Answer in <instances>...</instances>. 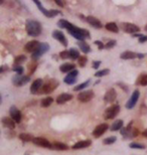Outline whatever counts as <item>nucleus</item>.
Instances as JSON below:
<instances>
[{
    "label": "nucleus",
    "instance_id": "nucleus-1",
    "mask_svg": "<svg viewBox=\"0 0 147 155\" xmlns=\"http://www.w3.org/2000/svg\"><path fill=\"white\" fill-rule=\"evenodd\" d=\"M68 33L73 36V38H77L78 40H83V41H85L86 38H91V35H90V31L87 29H84V28H79V27H77L76 25H72L68 27L67 29Z\"/></svg>",
    "mask_w": 147,
    "mask_h": 155
},
{
    "label": "nucleus",
    "instance_id": "nucleus-2",
    "mask_svg": "<svg viewBox=\"0 0 147 155\" xmlns=\"http://www.w3.org/2000/svg\"><path fill=\"white\" fill-rule=\"evenodd\" d=\"M25 29L27 35L30 36H38L42 31V26L40 22L36 20H32L29 19L26 21V25H25Z\"/></svg>",
    "mask_w": 147,
    "mask_h": 155
},
{
    "label": "nucleus",
    "instance_id": "nucleus-3",
    "mask_svg": "<svg viewBox=\"0 0 147 155\" xmlns=\"http://www.w3.org/2000/svg\"><path fill=\"white\" fill-rule=\"evenodd\" d=\"M58 85H59V83L58 80H55V79L48 80L45 84H43L39 94H49V93H52L58 88Z\"/></svg>",
    "mask_w": 147,
    "mask_h": 155
},
{
    "label": "nucleus",
    "instance_id": "nucleus-4",
    "mask_svg": "<svg viewBox=\"0 0 147 155\" xmlns=\"http://www.w3.org/2000/svg\"><path fill=\"white\" fill-rule=\"evenodd\" d=\"M119 112H120V106L117 104L113 105V106H111V107H109L106 109L103 117H104L105 120H111V119H113V118L116 117L119 114Z\"/></svg>",
    "mask_w": 147,
    "mask_h": 155
},
{
    "label": "nucleus",
    "instance_id": "nucleus-5",
    "mask_svg": "<svg viewBox=\"0 0 147 155\" xmlns=\"http://www.w3.org/2000/svg\"><path fill=\"white\" fill-rule=\"evenodd\" d=\"M48 49H49V45H48V43L42 42L38 48H37L36 51H34L33 54H31V58H32V61H37L40 57H42V55L45 54Z\"/></svg>",
    "mask_w": 147,
    "mask_h": 155
},
{
    "label": "nucleus",
    "instance_id": "nucleus-6",
    "mask_svg": "<svg viewBox=\"0 0 147 155\" xmlns=\"http://www.w3.org/2000/svg\"><path fill=\"white\" fill-rule=\"evenodd\" d=\"M33 2L35 3V5L37 6V8H38L39 10L42 12L43 15H45V16H46V17H48V18L55 17V16H57L58 14L61 13V12H59L58 10H55V9H51V10H46V9L42 6V3H40V2L38 1V0H34Z\"/></svg>",
    "mask_w": 147,
    "mask_h": 155
},
{
    "label": "nucleus",
    "instance_id": "nucleus-7",
    "mask_svg": "<svg viewBox=\"0 0 147 155\" xmlns=\"http://www.w3.org/2000/svg\"><path fill=\"white\" fill-rule=\"evenodd\" d=\"M30 81L29 76H24V75H15L12 78V84L15 87H21L26 85Z\"/></svg>",
    "mask_w": 147,
    "mask_h": 155
},
{
    "label": "nucleus",
    "instance_id": "nucleus-8",
    "mask_svg": "<svg viewBox=\"0 0 147 155\" xmlns=\"http://www.w3.org/2000/svg\"><path fill=\"white\" fill-rule=\"evenodd\" d=\"M121 29L127 33H133V35H135V33H137L140 30V28L136 25V24L129 23V22H122Z\"/></svg>",
    "mask_w": 147,
    "mask_h": 155
},
{
    "label": "nucleus",
    "instance_id": "nucleus-9",
    "mask_svg": "<svg viewBox=\"0 0 147 155\" xmlns=\"http://www.w3.org/2000/svg\"><path fill=\"white\" fill-rule=\"evenodd\" d=\"M94 96H95V94L91 90H89V91H83L79 93V95H78V100L82 102V103H87V102H90L92 100Z\"/></svg>",
    "mask_w": 147,
    "mask_h": 155
},
{
    "label": "nucleus",
    "instance_id": "nucleus-10",
    "mask_svg": "<svg viewBox=\"0 0 147 155\" xmlns=\"http://www.w3.org/2000/svg\"><path fill=\"white\" fill-rule=\"evenodd\" d=\"M139 96H140V92L138 90H135V91L133 92V94L131 95L130 99L128 100V102L126 103V108L127 109H133L134 107H135V105L137 104V102H138V99H139Z\"/></svg>",
    "mask_w": 147,
    "mask_h": 155
},
{
    "label": "nucleus",
    "instance_id": "nucleus-11",
    "mask_svg": "<svg viewBox=\"0 0 147 155\" xmlns=\"http://www.w3.org/2000/svg\"><path fill=\"white\" fill-rule=\"evenodd\" d=\"M32 142L35 145H37V146H40V147H43V148H48V149H52V144L43 137H35L33 139Z\"/></svg>",
    "mask_w": 147,
    "mask_h": 155
},
{
    "label": "nucleus",
    "instance_id": "nucleus-12",
    "mask_svg": "<svg viewBox=\"0 0 147 155\" xmlns=\"http://www.w3.org/2000/svg\"><path fill=\"white\" fill-rule=\"evenodd\" d=\"M109 128L108 124L107 123H103V124H100V125H98L96 127L95 129H94L93 131V136L96 138L98 137H101V136L104 134V133L107 131V129Z\"/></svg>",
    "mask_w": 147,
    "mask_h": 155
},
{
    "label": "nucleus",
    "instance_id": "nucleus-13",
    "mask_svg": "<svg viewBox=\"0 0 147 155\" xmlns=\"http://www.w3.org/2000/svg\"><path fill=\"white\" fill-rule=\"evenodd\" d=\"M43 86V82L42 79H36L34 82L32 83V85L30 86V93L33 95L35 94H39L40 90H42Z\"/></svg>",
    "mask_w": 147,
    "mask_h": 155
},
{
    "label": "nucleus",
    "instance_id": "nucleus-14",
    "mask_svg": "<svg viewBox=\"0 0 147 155\" xmlns=\"http://www.w3.org/2000/svg\"><path fill=\"white\" fill-rule=\"evenodd\" d=\"M52 38L58 40L64 46H68V39L65 36L64 32H62L61 30H54L52 31Z\"/></svg>",
    "mask_w": 147,
    "mask_h": 155
},
{
    "label": "nucleus",
    "instance_id": "nucleus-15",
    "mask_svg": "<svg viewBox=\"0 0 147 155\" xmlns=\"http://www.w3.org/2000/svg\"><path fill=\"white\" fill-rule=\"evenodd\" d=\"M9 114H10L11 119L13 120L15 123H19L20 121H21V113H20V111L18 110L15 106H11L10 107Z\"/></svg>",
    "mask_w": 147,
    "mask_h": 155
},
{
    "label": "nucleus",
    "instance_id": "nucleus-16",
    "mask_svg": "<svg viewBox=\"0 0 147 155\" xmlns=\"http://www.w3.org/2000/svg\"><path fill=\"white\" fill-rule=\"evenodd\" d=\"M117 98V93L114 89H110L108 90L107 93L104 96V101L106 103H113V102L116 100Z\"/></svg>",
    "mask_w": 147,
    "mask_h": 155
},
{
    "label": "nucleus",
    "instance_id": "nucleus-17",
    "mask_svg": "<svg viewBox=\"0 0 147 155\" xmlns=\"http://www.w3.org/2000/svg\"><path fill=\"white\" fill-rule=\"evenodd\" d=\"M78 75H79V72L77 70H75L73 72H71L68 75H67V77L64 79V82L65 84H68V85H73V84L76 83Z\"/></svg>",
    "mask_w": 147,
    "mask_h": 155
},
{
    "label": "nucleus",
    "instance_id": "nucleus-18",
    "mask_svg": "<svg viewBox=\"0 0 147 155\" xmlns=\"http://www.w3.org/2000/svg\"><path fill=\"white\" fill-rule=\"evenodd\" d=\"M40 42H38L37 40H31V41H28L24 46V49H25L26 52H31V54H33L34 51H36L37 48L39 46Z\"/></svg>",
    "mask_w": 147,
    "mask_h": 155
},
{
    "label": "nucleus",
    "instance_id": "nucleus-19",
    "mask_svg": "<svg viewBox=\"0 0 147 155\" xmlns=\"http://www.w3.org/2000/svg\"><path fill=\"white\" fill-rule=\"evenodd\" d=\"M72 99H73V95L71 94H67V93H64V94H61L57 98V103L58 104H65L67 103V102L71 101Z\"/></svg>",
    "mask_w": 147,
    "mask_h": 155
},
{
    "label": "nucleus",
    "instance_id": "nucleus-20",
    "mask_svg": "<svg viewBox=\"0 0 147 155\" xmlns=\"http://www.w3.org/2000/svg\"><path fill=\"white\" fill-rule=\"evenodd\" d=\"M87 18V21L92 25L93 27H95V28H102L103 25H102V23H101V21H100L99 19H97L96 17H94V16H88V17H86Z\"/></svg>",
    "mask_w": 147,
    "mask_h": 155
},
{
    "label": "nucleus",
    "instance_id": "nucleus-21",
    "mask_svg": "<svg viewBox=\"0 0 147 155\" xmlns=\"http://www.w3.org/2000/svg\"><path fill=\"white\" fill-rule=\"evenodd\" d=\"M120 58L122 60H133V58H138V54L130 51H126L122 52Z\"/></svg>",
    "mask_w": 147,
    "mask_h": 155
},
{
    "label": "nucleus",
    "instance_id": "nucleus-22",
    "mask_svg": "<svg viewBox=\"0 0 147 155\" xmlns=\"http://www.w3.org/2000/svg\"><path fill=\"white\" fill-rule=\"evenodd\" d=\"M2 124H3V126L7 129H14L15 128V122L11 119V118L3 117L2 118Z\"/></svg>",
    "mask_w": 147,
    "mask_h": 155
},
{
    "label": "nucleus",
    "instance_id": "nucleus-23",
    "mask_svg": "<svg viewBox=\"0 0 147 155\" xmlns=\"http://www.w3.org/2000/svg\"><path fill=\"white\" fill-rule=\"evenodd\" d=\"M75 64H70V63H65L64 64H62L61 67H59V71H61L62 73H68L70 74L71 72H73L75 71Z\"/></svg>",
    "mask_w": 147,
    "mask_h": 155
},
{
    "label": "nucleus",
    "instance_id": "nucleus-24",
    "mask_svg": "<svg viewBox=\"0 0 147 155\" xmlns=\"http://www.w3.org/2000/svg\"><path fill=\"white\" fill-rule=\"evenodd\" d=\"M92 144L91 140H84V141H79L73 146V149H84V148L89 147Z\"/></svg>",
    "mask_w": 147,
    "mask_h": 155
},
{
    "label": "nucleus",
    "instance_id": "nucleus-25",
    "mask_svg": "<svg viewBox=\"0 0 147 155\" xmlns=\"http://www.w3.org/2000/svg\"><path fill=\"white\" fill-rule=\"evenodd\" d=\"M78 45H79V48H81V51H82L84 54H88V52H91V48L90 45L87 43L86 41H83V40H80V41H78Z\"/></svg>",
    "mask_w": 147,
    "mask_h": 155
},
{
    "label": "nucleus",
    "instance_id": "nucleus-26",
    "mask_svg": "<svg viewBox=\"0 0 147 155\" xmlns=\"http://www.w3.org/2000/svg\"><path fill=\"white\" fill-rule=\"evenodd\" d=\"M135 84L139 86H147V74H141L138 79L136 80Z\"/></svg>",
    "mask_w": 147,
    "mask_h": 155
},
{
    "label": "nucleus",
    "instance_id": "nucleus-27",
    "mask_svg": "<svg viewBox=\"0 0 147 155\" xmlns=\"http://www.w3.org/2000/svg\"><path fill=\"white\" fill-rule=\"evenodd\" d=\"M105 27H106V29L111 32H116V33L119 32V27L115 22H108L105 25Z\"/></svg>",
    "mask_w": 147,
    "mask_h": 155
},
{
    "label": "nucleus",
    "instance_id": "nucleus-28",
    "mask_svg": "<svg viewBox=\"0 0 147 155\" xmlns=\"http://www.w3.org/2000/svg\"><path fill=\"white\" fill-rule=\"evenodd\" d=\"M52 149L62 151V150H68V145L61 143V142H55V143H52Z\"/></svg>",
    "mask_w": 147,
    "mask_h": 155
},
{
    "label": "nucleus",
    "instance_id": "nucleus-29",
    "mask_svg": "<svg viewBox=\"0 0 147 155\" xmlns=\"http://www.w3.org/2000/svg\"><path fill=\"white\" fill-rule=\"evenodd\" d=\"M122 127H123V121L122 120H116L113 123V125L111 126V130L112 131H118V130H121Z\"/></svg>",
    "mask_w": 147,
    "mask_h": 155
},
{
    "label": "nucleus",
    "instance_id": "nucleus-30",
    "mask_svg": "<svg viewBox=\"0 0 147 155\" xmlns=\"http://www.w3.org/2000/svg\"><path fill=\"white\" fill-rule=\"evenodd\" d=\"M26 61V57L23 54L17 55V57L14 58V66H20L21 64L24 63Z\"/></svg>",
    "mask_w": 147,
    "mask_h": 155
},
{
    "label": "nucleus",
    "instance_id": "nucleus-31",
    "mask_svg": "<svg viewBox=\"0 0 147 155\" xmlns=\"http://www.w3.org/2000/svg\"><path fill=\"white\" fill-rule=\"evenodd\" d=\"M19 139L23 142H30V141H33L34 138L30 134H27V133H21L19 135Z\"/></svg>",
    "mask_w": 147,
    "mask_h": 155
},
{
    "label": "nucleus",
    "instance_id": "nucleus-32",
    "mask_svg": "<svg viewBox=\"0 0 147 155\" xmlns=\"http://www.w3.org/2000/svg\"><path fill=\"white\" fill-rule=\"evenodd\" d=\"M68 51H70L71 60L76 61V60H79L80 58V52H79V51H77L76 48H71Z\"/></svg>",
    "mask_w": 147,
    "mask_h": 155
},
{
    "label": "nucleus",
    "instance_id": "nucleus-33",
    "mask_svg": "<svg viewBox=\"0 0 147 155\" xmlns=\"http://www.w3.org/2000/svg\"><path fill=\"white\" fill-rule=\"evenodd\" d=\"M89 85H90V80L86 81V82H84V83H82V84H80V85L76 86V87L74 88V91H76V92L83 91V90H84V89H86Z\"/></svg>",
    "mask_w": 147,
    "mask_h": 155
},
{
    "label": "nucleus",
    "instance_id": "nucleus-34",
    "mask_svg": "<svg viewBox=\"0 0 147 155\" xmlns=\"http://www.w3.org/2000/svg\"><path fill=\"white\" fill-rule=\"evenodd\" d=\"M52 102H54V99H52V97H46V98L42 100V106L45 107V108H48L52 104Z\"/></svg>",
    "mask_w": 147,
    "mask_h": 155
},
{
    "label": "nucleus",
    "instance_id": "nucleus-35",
    "mask_svg": "<svg viewBox=\"0 0 147 155\" xmlns=\"http://www.w3.org/2000/svg\"><path fill=\"white\" fill-rule=\"evenodd\" d=\"M71 25H72V23H70L68 20H65V19L58 20V26H59L61 28H65V29H68Z\"/></svg>",
    "mask_w": 147,
    "mask_h": 155
},
{
    "label": "nucleus",
    "instance_id": "nucleus-36",
    "mask_svg": "<svg viewBox=\"0 0 147 155\" xmlns=\"http://www.w3.org/2000/svg\"><path fill=\"white\" fill-rule=\"evenodd\" d=\"M129 147L132 148V149H145L146 148L145 145H143L141 143H137V142H132V143H130Z\"/></svg>",
    "mask_w": 147,
    "mask_h": 155
},
{
    "label": "nucleus",
    "instance_id": "nucleus-37",
    "mask_svg": "<svg viewBox=\"0 0 147 155\" xmlns=\"http://www.w3.org/2000/svg\"><path fill=\"white\" fill-rule=\"evenodd\" d=\"M117 140V137L116 136H112V137H108L103 140V144H106V145H110V144H113L115 143Z\"/></svg>",
    "mask_w": 147,
    "mask_h": 155
},
{
    "label": "nucleus",
    "instance_id": "nucleus-38",
    "mask_svg": "<svg viewBox=\"0 0 147 155\" xmlns=\"http://www.w3.org/2000/svg\"><path fill=\"white\" fill-rule=\"evenodd\" d=\"M36 67H37V63L35 61H32L31 63L28 64V75H31V74L34 73V71L36 70Z\"/></svg>",
    "mask_w": 147,
    "mask_h": 155
},
{
    "label": "nucleus",
    "instance_id": "nucleus-39",
    "mask_svg": "<svg viewBox=\"0 0 147 155\" xmlns=\"http://www.w3.org/2000/svg\"><path fill=\"white\" fill-rule=\"evenodd\" d=\"M109 73H110V70H109V69H104V70L98 71V72L95 74V76L98 77V78H101V77H104V76L109 75Z\"/></svg>",
    "mask_w": 147,
    "mask_h": 155
},
{
    "label": "nucleus",
    "instance_id": "nucleus-40",
    "mask_svg": "<svg viewBox=\"0 0 147 155\" xmlns=\"http://www.w3.org/2000/svg\"><path fill=\"white\" fill-rule=\"evenodd\" d=\"M87 61H88V60H87V57L86 55H82V57H80V58L78 60V63H79V66L81 68H84L86 66Z\"/></svg>",
    "mask_w": 147,
    "mask_h": 155
},
{
    "label": "nucleus",
    "instance_id": "nucleus-41",
    "mask_svg": "<svg viewBox=\"0 0 147 155\" xmlns=\"http://www.w3.org/2000/svg\"><path fill=\"white\" fill-rule=\"evenodd\" d=\"M59 57L62 60H71V55H70V51H62L59 54Z\"/></svg>",
    "mask_w": 147,
    "mask_h": 155
},
{
    "label": "nucleus",
    "instance_id": "nucleus-42",
    "mask_svg": "<svg viewBox=\"0 0 147 155\" xmlns=\"http://www.w3.org/2000/svg\"><path fill=\"white\" fill-rule=\"evenodd\" d=\"M12 71H13V72H16V75H22L23 74V68L21 66H13Z\"/></svg>",
    "mask_w": 147,
    "mask_h": 155
},
{
    "label": "nucleus",
    "instance_id": "nucleus-43",
    "mask_svg": "<svg viewBox=\"0 0 147 155\" xmlns=\"http://www.w3.org/2000/svg\"><path fill=\"white\" fill-rule=\"evenodd\" d=\"M116 43H117V41H116L115 39H114V40H109V41L105 45V48L110 49V48H114V46L116 45Z\"/></svg>",
    "mask_w": 147,
    "mask_h": 155
},
{
    "label": "nucleus",
    "instance_id": "nucleus-44",
    "mask_svg": "<svg viewBox=\"0 0 147 155\" xmlns=\"http://www.w3.org/2000/svg\"><path fill=\"white\" fill-rule=\"evenodd\" d=\"M100 64H101V61H94L93 64H92V68H93V69L97 70V69H99Z\"/></svg>",
    "mask_w": 147,
    "mask_h": 155
},
{
    "label": "nucleus",
    "instance_id": "nucleus-45",
    "mask_svg": "<svg viewBox=\"0 0 147 155\" xmlns=\"http://www.w3.org/2000/svg\"><path fill=\"white\" fill-rule=\"evenodd\" d=\"M95 45H98L99 49L105 48V45H104V43H103L102 41H100V40H96V41H95Z\"/></svg>",
    "mask_w": 147,
    "mask_h": 155
},
{
    "label": "nucleus",
    "instance_id": "nucleus-46",
    "mask_svg": "<svg viewBox=\"0 0 147 155\" xmlns=\"http://www.w3.org/2000/svg\"><path fill=\"white\" fill-rule=\"evenodd\" d=\"M138 41H139L140 43H144L145 41H147V35H143L142 38H139Z\"/></svg>",
    "mask_w": 147,
    "mask_h": 155
},
{
    "label": "nucleus",
    "instance_id": "nucleus-47",
    "mask_svg": "<svg viewBox=\"0 0 147 155\" xmlns=\"http://www.w3.org/2000/svg\"><path fill=\"white\" fill-rule=\"evenodd\" d=\"M117 85H118L119 87H121V88L123 89L125 92H128V88H127V87L125 86V85H123V84H122V83H118Z\"/></svg>",
    "mask_w": 147,
    "mask_h": 155
},
{
    "label": "nucleus",
    "instance_id": "nucleus-48",
    "mask_svg": "<svg viewBox=\"0 0 147 155\" xmlns=\"http://www.w3.org/2000/svg\"><path fill=\"white\" fill-rule=\"evenodd\" d=\"M55 2L57 3L58 5H59V6H61V7H64V6H65V3L62 2V1H61V0H55Z\"/></svg>",
    "mask_w": 147,
    "mask_h": 155
},
{
    "label": "nucleus",
    "instance_id": "nucleus-49",
    "mask_svg": "<svg viewBox=\"0 0 147 155\" xmlns=\"http://www.w3.org/2000/svg\"><path fill=\"white\" fill-rule=\"evenodd\" d=\"M7 69H8V68L6 67V66H2V67H1V70H0V73H1V74H2V73H4V71H5V70H7Z\"/></svg>",
    "mask_w": 147,
    "mask_h": 155
},
{
    "label": "nucleus",
    "instance_id": "nucleus-50",
    "mask_svg": "<svg viewBox=\"0 0 147 155\" xmlns=\"http://www.w3.org/2000/svg\"><path fill=\"white\" fill-rule=\"evenodd\" d=\"M133 36L134 38H137V36H138V38H142L143 35H141V33H135V35H133Z\"/></svg>",
    "mask_w": 147,
    "mask_h": 155
},
{
    "label": "nucleus",
    "instance_id": "nucleus-51",
    "mask_svg": "<svg viewBox=\"0 0 147 155\" xmlns=\"http://www.w3.org/2000/svg\"><path fill=\"white\" fill-rule=\"evenodd\" d=\"M144 58V54H138V58Z\"/></svg>",
    "mask_w": 147,
    "mask_h": 155
},
{
    "label": "nucleus",
    "instance_id": "nucleus-52",
    "mask_svg": "<svg viewBox=\"0 0 147 155\" xmlns=\"http://www.w3.org/2000/svg\"><path fill=\"white\" fill-rule=\"evenodd\" d=\"M143 136H145V137H147V131H144V132H143Z\"/></svg>",
    "mask_w": 147,
    "mask_h": 155
},
{
    "label": "nucleus",
    "instance_id": "nucleus-53",
    "mask_svg": "<svg viewBox=\"0 0 147 155\" xmlns=\"http://www.w3.org/2000/svg\"><path fill=\"white\" fill-rule=\"evenodd\" d=\"M144 29H145V30H146V31H147V25H146V26L144 27Z\"/></svg>",
    "mask_w": 147,
    "mask_h": 155
}]
</instances>
